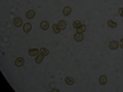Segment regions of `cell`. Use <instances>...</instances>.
I'll return each instance as SVG.
<instances>
[{
  "label": "cell",
  "instance_id": "1",
  "mask_svg": "<svg viewBox=\"0 0 123 92\" xmlns=\"http://www.w3.org/2000/svg\"><path fill=\"white\" fill-rule=\"evenodd\" d=\"M28 53H29L30 56L36 57L37 55H38V54L40 53V49H37V48H31V49H29Z\"/></svg>",
  "mask_w": 123,
  "mask_h": 92
},
{
  "label": "cell",
  "instance_id": "2",
  "mask_svg": "<svg viewBox=\"0 0 123 92\" xmlns=\"http://www.w3.org/2000/svg\"><path fill=\"white\" fill-rule=\"evenodd\" d=\"M35 17H36V12L34 11L33 9H30V10H28L26 12V17L28 20H33Z\"/></svg>",
  "mask_w": 123,
  "mask_h": 92
},
{
  "label": "cell",
  "instance_id": "3",
  "mask_svg": "<svg viewBox=\"0 0 123 92\" xmlns=\"http://www.w3.org/2000/svg\"><path fill=\"white\" fill-rule=\"evenodd\" d=\"M14 64H15L17 67H23L24 64H25L24 57H18L17 59H15V61H14Z\"/></svg>",
  "mask_w": 123,
  "mask_h": 92
},
{
  "label": "cell",
  "instance_id": "4",
  "mask_svg": "<svg viewBox=\"0 0 123 92\" xmlns=\"http://www.w3.org/2000/svg\"><path fill=\"white\" fill-rule=\"evenodd\" d=\"M31 30H32V25H31L30 23H26L23 26V31L25 33H30Z\"/></svg>",
  "mask_w": 123,
  "mask_h": 92
},
{
  "label": "cell",
  "instance_id": "5",
  "mask_svg": "<svg viewBox=\"0 0 123 92\" xmlns=\"http://www.w3.org/2000/svg\"><path fill=\"white\" fill-rule=\"evenodd\" d=\"M40 28H41V30L43 31H47L49 29V23L46 21H43L40 23Z\"/></svg>",
  "mask_w": 123,
  "mask_h": 92
},
{
  "label": "cell",
  "instance_id": "6",
  "mask_svg": "<svg viewBox=\"0 0 123 92\" xmlns=\"http://www.w3.org/2000/svg\"><path fill=\"white\" fill-rule=\"evenodd\" d=\"M74 39H75V41H77V42H81V41H83V39H84V36H83L82 33H76L75 35H74Z\"/></svg>",
  "mask_w": 123,
  "mask_h": 92
},
{
  "label": "cell",
  "instance_id": "7",
  "mask_svg": "<svg viewBox=\"0 0 123 92\" xmlns=\"http://www.w3.org/2000/svg\"><path fill=\"white\" fill-rule=\"evenodd\" d=\"M119 47V43L117 41H111L110 44H109V48L111 49V50H115V49H117Z\"/></svg>",
  "mask_w": 123,
  "mask_h": 92
},
{
  "label": "cell",
  "instance_id": "8",
  "mask_svg": "<svg viewBox=\"0 0 123 92\" xmlns=\"http://www.w3.org/2000/svg\"><path fill=\"white\" fill-rule=\"evenodd\" d=\"M13 25H14V27H17V28L23 26V21H22V18L21 17H15L13 20Z\"/></svg>",
  "mask_w": 123,
  "mask_h": 92
},
{
  "label": "cell",
  "instance_id": "9",
  "mask_svg": "<svg viewBox=\"0 0 123 92\" xmlns=\"http://www.w3.org/2000/svg\"><path fill=\"white\" fill-rule=\"evenodd\" d=\"M108 82V79H107V76L105 75H101L100 78H98V83H100V85H106Z\"/></svg>",
  "mask_w": 123,
  "mask_h": 92
},
{
  "label": "cell",
  "instance_id": "10",
  "mask_svg": "<svg viewBox=\"0 0 123 92\" xmlns=\"http://www.w3.org/2000/svg\"><path fill=\"white\" fill-rule=\"evenodd\" d=\"M71 12H72V8L70 7V6H66L64 9H63V14L68 17V15L71 14Z\"/></svg>",
  "mask_w": 123,
  "mask_h": 92
},
{
  "label": "cell",
  "instance_id": "11",
  "mask_svg": "<svg viewBox=\"0 0 123 92\" xmlns=\"http://www.w3.org/2000/svg\"><path fill=\"white\" fill-rule=\"evenodd\" d=\"M43 58H44V55H43L42 53H39L36 56V58H35V63H41L42 60H43Z\"/></svg>",
  "mask_w": 123,
  "mask_h": 92
},
{
  "label": "cell",
  "instance_id": "12",
  "mask_svg": "<svg viewBox=\"0 0 123 92\" xmlns=\"http://www.w3.org/2000/svg\"><path fill=\"white\" fill-rule=\"evenodd\" d=\"M58 27H60L61 30H65L67 28V23L66 21H60V23H58Z\"/></svg>",
  "mask_w": 123,
  "mask_h": 92
},
{
  "label": "cell",
  "instance_id": "13",
  "mask_svg": "<svg viewBox=\"0 0 123 92\" xmlns=\"http://www.w3.org/2000/svg\"><path fill=\"white\" fill-rule=\"evenodd\" d=\"M65 82H66L67 85H73L74 84V79L72 77H67L66 79H65Z\"/></svg>",
  "mask_w": 123,
  "mask_h": 92
},
{
  "label": "cell",
  "instance_id": "14",
  "mask_svg": "<svg viewBox=\"0 0 123 92\" xmlns=\"http://www.w3.org/2000/svg\"><path fill=\"white\" fill-rule=\"evenodd\" d=\"M52 30H53V32L55 34H58L61 32V29H60V27H58V24H54L53 26H52Z\"/></svg>",
  "mask_w": 123,
  "mask_h": 92
},
{
  "label": "cell",
  "instance_id": "15",
  "mask_svg": "<svg viewBox=\"0 0 123 92\" xmlns=\"http://www.w3.org/2000/svg\"><path fill=\"white\" fill-rule=\"evenodd\" d=\"M85 31H86V26H85V25H81V26L77 29V33H82L83 34Z\"/></svg>",
  "mask_w": 123,
  "mask_h": 92
},
{
  "label": "cell",
  "instance_id": "16",
  "mask_svg": "<svg viewBox=\"0 0 123 92\" xmlns=\"http://www.w3.org/2000/svg\"><path fill=\"white\" fill-rule=\"evenodd\" d=\"M40 53H42L44 56H46V55L49 54V50H48V49H46L45 47H42L41 49H40Z\"/></svg>",
  "mask_w": 123,
  "mask_h": 92
},
{
  "label": "cell",
  "instance_id": "17",
  "mask_svg": "<svg viewBox=\"0 0 123 92\" xmlns=\"http://www.w3.org/2000/svg\"><path fill=\"white\" fill-rule=\"evenodd\" d=\"M108 25H109L110 28H113V29H115V28L117 27V24H116L114 21H112V20H109V21H108Z\"/></svg>",
  "mask_w": 123,
  "mask_h": 92
},
{
  "label": "cell",
  "instance_id": "18",
  "mask_svg": "<svg viewBox=\"0 0 123 92\" xmlns=\"http://www.w3.org/2000/svg\"><path fill=\"white\" fill-rule=\"evenodd\" d=\"M81 25H82V23H81L80 21H75L73 23V27L75 28V29H78V28L81 26Z\"/></svg>",
  "mask_w": 123,
  "mask_h": 92
},
{
  "label": "cell",
  "instance_id": "19",
  "mask_svg": "<svg viewBox=\"0 0 123 92\" xmlns=\"http://www.w3.org/2000/svg\"><path fill=\"white\" fill-rule=\"evenodd\" d=\"M119 14H120V17H123V7H120L119 8Z\"/></svg>",
  "mask_w": 123,
  "mask_h": 92
},
{
  "label": "cell",
  "instance_id": "20",
  "mask_svg": "<svg viewBox=\"0 0 123 92\" xmlns=\"http://www.w3.org/2000/svg\"><path fill=\"white\" fill-rule=\"evenodd\" d=\"M120 47H121L122 49H123V38L120 40Z\"/></svg>",
  "mask_w": 123,
  "mask_h": 92
},
{
  "label": "cell",
  "instance_id": "21",
  "mask_svg": "<svg viewBox=\"0 0 123 92\" xmlns=\"http://www.w3.org/2000/svg\"><path fill=\"white\" fill-rule=\"evenodd\" d=\"M52 92H58V90H57V89H53V90H52Z\"/></svg>",
  "mask_w": 123,
  "mask_h": 92
}]
</instances>
